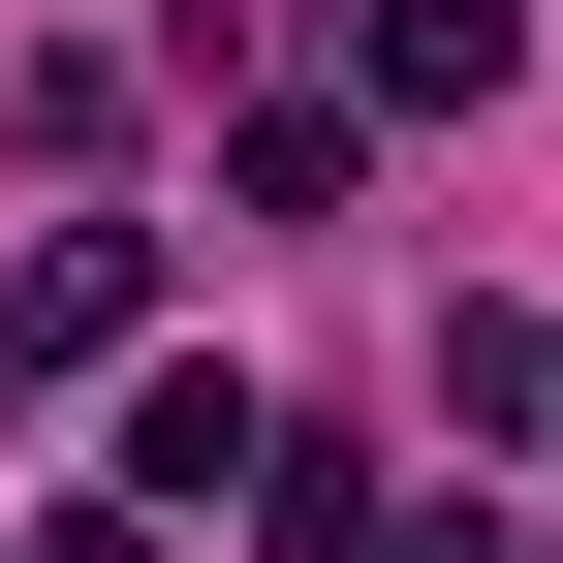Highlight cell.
<instances>
[{
  "instance_id": "obj_1",
  "label": "cell",
  "mask_w": 563,
  "mask_h": 563,
  "mask_svg": "<svg viewBox=\"0 0 563 563\" xmlns=\"http://www.w3.org/2000/svg\"><path fill=\"white\" fill-rule=\"evenodd\" d=\"M125 313H157V251H125V220H63V251H0V407H32V376H95Z\"/></svg>"
},
{
  "instance_id": "obj_2",
  "label": "cell",
  "mask_w": 563,
  "mask_h": 563,
  "mask_svg": "<svg viewBox=\"0 0 563 563\" xmlns=\"http://www.w3.org/2000/svg\"><path fill=\"white\" fill-rule=\"evenodd\" d=\"M251 470H282V407H251V376H157V407H125V501H157V532H188V501H251Z\"/></svg>"
},
{
  "instance_id": "obj_4",
  "label": "cell",
  "mask_w": 563,
  "mask_h": 563,
  "mask_svg": "<svg viewBox=\"0 0 563 563\" xmlns=\"http://www.w3.org/2000/svg\"><path fill=\"white\" fill-rule=\"evenodd\" d=\"M532 63V0H376V95H501Z\"/></svg>"
},
{
  "instance_id": "obj_3",
  "label": "cell",
  "mask_w": 563,
  "mask_h": 563,
  "mask_svg": "<svg viewBox=\"0 0 563 563\" xmlns=\"http://www.w3.org/2000/svg\"><path fill=\"white\" fill-rule=\"evenodd\" d=\"M344 157H376L344 95H251V125H220V188H251V220H344Z\"/></svg>"
}]
</instances>
